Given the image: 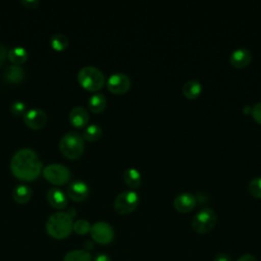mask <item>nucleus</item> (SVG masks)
Masks as SVG:
<instances>
[{
  "mask_svg": "<svg viewBox=\"0 0 261 261\" xmlns=\"http://www.w3.org/2000/svg\"><path fill=\"white\" fill-rule=\"evenodd\" d=\"M10 170L18 179L31 181L40 175L42 161L33 149L21 148L11 157Z\"/></svg>",
  "mask_w": 261,
  "mask_h": 261,
  "instance_id": "f257e3e1",
  "label": "nucleus"
},
{
  "mask_svg": "<svg viewBox=\"0 0 261 261\" xmlns=\"http://www.w3.org/2000/svg\"><path fill=\"white\" fill-rule=\"evenodd\" d=\"M73 227L72 218L66 212H55L46 221V231L53 239L67 238Z\"/></svg>",
  "mask_w": 261,
  "mask_h": 261,
  "instance_id": "f03ea898",
  "label": "nucleus"
},
{
  "mask_svg": "<svg viewBox=\"0 0 261 261\" xmlns=\"http://www.w3.org/2000/svg\"><path fill=\"white\" fill-rule=\"evenodd\" d=\"M85 142L83 136L75 132L70 130L64 134L59 141V149L62 155L68 159H76L84 153Z\"/></svg>",
  "mask_w": 261,
  "mask_h": 261,
  "instance_id": "7ed1b4c3",
  "label": "nucleus"
},
{
  "mask_svg": "<svg viewBox=\"0 0 261 261\" xmlns=\"http://www.w3.org/2000/svg\"><path fill=\"white\" fill-rule=\"evenodd\" d=\"M77 81L84 89L94 92L103 87L105 83V75L98 67L86 65L79 70Z\"/></svg>",
  "mask_w": 261,
  "mask_h": 261,
  "instance_id": "20e7f679",
  "label": "nucleus"
},
{
  "mask_svg": "<svg viewBox=\"0 0 261 261\" xmlns=\"http://www.w3.org/2000/svg\"><path fill=\"white\" fill-rule=\"evenodd\" d=\"M216 222V212L210 207H205L195 214L191 221V226L193 230L198 233H206L214 227Z\"/></svg>",
  "mask_w": 261,
  "mask_h": 261,
  "instance_id": "39448f33",
  "label": "nucleus"
},
{
  "mask_svg": "<svg viewBox=\"0 0 261 261\" xmlns=\"http://www.w3.org/2000/svg\"><path fill=\"white\" fill-rule=\"evenodd\" d=\"M42 171L47 181L57 186L66 184L71 177L69 168L61 163H50L46 165Z\"/></svg>",
  "mask_w": 261,
  "mask_h": 261,
  "instance_id": "423d86ee",
  "label": "nucleus"
},
{
  "mask_svg": "<svg viewBox=\"0 0 261 261\" xmlns=\"http://www.w3.org/2000/svg\"><path fill=\"white\" fill-rule=\"evenodd\" d=\"M140 201L139 194L134 190L120 192L114 199V209L119 214H127L136 209Z\"/></svg>",
  "mask_w": 261,
  "mask_h": 261,
  "instance_id": "0eeeda50",
  "label": "nucleus"
},
{
  "mask_svg": "<svg viewBox=\"0 0 261 261\" xmlns=\"http://www.w3.org/2000/svg\"><path fill=\"white\" fill-rule=\"evenodd\" d=\"M92 239L101 245H107L112 242L114 231L112 226L105 221H98L91 226L90 230Z\"/></svg>",
  "mask_w": 261,
  "mask_h": 261,
  "instance_id": "6e6552de",
  "label": "nucleus"
},
{
  "mask_svg": "<svg viewBox=\"0 0 261 261\" xmlns=\"http://www.w3.org/2000/svg\"><path fill=\"white\" fill-rule=\"evenodd\" d=\"M48 116L46 112L41 108H32L25 111L23 114L24 124L32 129H40L47 123Z\"/></svg>",
  "mask_w": 261,
  "mask_h": 261,
  "instance_id": "1a4fd4ad",
  "label": "nucleus"
},
{
  "mask_svg": "<svg viewBox=\"0 0 261 261\" xmlns=\"http://www.w3.org/2000/svg\"><path fill=\"white\" fill-rule=\"evenodd\" d=\"M130 87V79L123 72H114L107 79V88L114 94H123Z\"/></svg>",
  "mask_w": 261,
  "mask_h": 261,
  "instance_id": "9d476101",
  "label": "nucleus"
},
{
  "mask_svg": "<svg viewBox=\"0 0 261 261\" xmlns=\"http://www.w3.org/2000/svg\"><path fill=\"white\" fill-rule=\"evenodd\" d=\"M89 186L81 179L71 181L67 187L68 197L75 202H81L85 200L89 195Z\"/></svg>",
  "mask_w": 261,
  "mask_h": 261,
  "instance_id": "9b49d317",
  "label": "nucleus"
},
{
  "mask_svg": "<svg viewBox=\"0 0 261 261\" xmlns=\"http://www.w3.org/2000/svg\"><path fill=\"white\" fill-rule=\"evenodd\" d=\"M197 203L196 197L194 194L189 192H182L175 196L173 200V206L174 208L182 213L191 211Z\"/></svg>",
  "mask_w": 261,
  "mask_h": 261,
  "instance_id": "f8f14e48",
  "label": "nucleus"
},
{
  "mask_svg": "<svg viewBox=\"0 0 261 261\" xmlns=\"http://www.w3.org/2000/svg\"><path fill=\"white\" fill-rule=\"evenodd\" d=\"M47 201L55 209H63L67 205L65 193L57 187H52L47 191Z\"/></svg>",
  "mask_w": 261,
  "mask_h": 261,
  "instance_id": "ddd939ff",
  "label": "nucleus"
},
{
  "mask_svg": "<svg viewBox=\"0 0 261 261\" xmlns=\"http://www.w3.org/2000/svg\"><path fill=\"white\" fill-rule=\"evenodd\" d=\"M252 59V53L249 49L245 48V47H241V48H237L234 49L229 57V61L231 63L232 66L241 68V67H245L246 65H248L250 63Z\"/></svg>",
  "mask_w": 261,
  "mask_h": 261,
  "instance_id": "4468645a",
  "label": "nucleus"
},
{
  "mask_svg": "<svg viewBox=\"0 0 261 261\" xmlns=\"http://www.w3.org/2000/svg\"><path fill=\"white\" fill-rule=\"evenodd\" d=\"M69 121L70 123L74 126V127H83L85 126L90 119V115L88 110L83 107V106H74L73 108H71L69 115H68Z\"/></svg>",
  "mask_w": 261,
  "mask_h": 261,
  "instance_id": "2eb2a0df",
  "label": "nucleus"
},
{
  "mask_svg": "<svg viewBox=\"0 0 261 261\" xmlns=\"http://www.w3.org/2000/svg\"><path fill=\"white\" fill-rule=\"evenodd\" d=\"M24 76H25L24 70L19 65H14V64L7 66L3 74L4 81L9 84H19L23 81Z\"/></svg>",
  "mask_w": 261,
  "mask_h": 261,
  "instance_id": "dca6fc26",
  "label": "nucleus"
},
{
  "mask_svg": "<svg viewBox=\"0 0 261 261\" xmlns=\"http://www.w3.org/2000/svg\"><path fill=\"white\" fill-rule=\"evenodd\" d=\"M32 195H33V191H32L31 187L28 185H24V184L16 185L12 191L13 200L18 204L28 203L31 200Z\"/></svg>",
  "mask_w": 261,
  "mask_h": 261,
  "instance_id": "f3484780",
  "label": "nucleus"
},
{
  "mask_svg": "<svg viewBox=\"0 0 261 261\" xmlns=\"http://www.w3.org/2000/svg\"><path fill=\"white\" fill-rule=\"evenodd\" d=\"M29 57V53L25 48L21 46H15L8 50L7 58L12 62L14 65H20L27 61Z\"/></svg>",
  "mask_w": 261,
  "mask_h": 261,
  "instance_id": "a211bd4d",
  "label": "nucleus"
},
{
  "mask_svg": "<svg viewBox=\"0 0 261 261\" xmlns=\"http://www.w3.org/2000/svg\"><path fill=\"white\" fill-rule=\"evenodd\" d=\"M107 105V100L104 94L95 93L88 100V106L90 110L94 113H99L105 109Z\"/></svg>",
  "mask_w": 261,
  "mask_h": 261,
  "instance_id": "6ab92c4d",
  "label": "nucleus"
},
{
  "mask_svg": "<svg viewBox=\"0 0 261 261\" xmlns=\"http://www.w3.org/2000/svg\"><path fill=\"white\" fill-rule=\"evenodd\" d=\"M123 179L124 181L126 182V185L129 187V188H138L140 185H141V173L140 171L135 168V167H128L126 168L124 171H123Z\"/></svg>",
  "mask_w": 261,
  "mask_h": 261,
  "instance_id": "aec40b11",
  "label": "nucleus"
},
{
  "mask_svg": "<svg viewBox=\"0 0 261 261\" xmlns=\"http://www.w3.org/2000/svg\"><path fill=\"white\" fill-rule=\"evenodd\" d=\"M202 91V85L197 80H189L182 86V94L189 98H196Z\"/></svg>",
  "mask_w": 261,
  "mask_h": 261,
  "instance_id": "412c9836",
  "label": "nucleus"
},
{
  "mask_svg": "<svg viewBox=\"0 0 261 261\" xmlns=\"http://www.w3.org/2000/svg\"><path fill=\"white\" fill-rule=\"evenodd\" d=\"M50 46L55 50V51H63L68 47V38L61 33H55L51 36L50 38Z\"/></svg>",
  "mask_w": 261,
  "mask_h": 261,
  "instance_id": "4be33fe9",
  "label": "nucleus"
},
{
  "mask_svg": "<svg viewBox=\"0 0 261 261\" xmlns=\"http://www.w3.org/2000/svg\"><path fill=\"white\" fill-rule=\"evenodd\" d=\"M102 136V128L98 124H89L86 126V128L83 132V138L84 140L94 142L101 138Z\"/></svg>",
  "mask_w": 261,
  "mask_h": 261,
  "instance_id": "5701e85b",
  "label": "nucleus"
},
{
  "mask_svg": "<svg viewBox=\"0 0 261 261\" xmlns=\"http://www.w3.org/2000/svg\"><path fill=\"white\" fill-rule=\"evenodd\" d=\"M92 256L87 250H72L65 254L63 261H91Z\"/></svg>",
  "mask_w": 261,
  "mask_h": 261,
  "instance_id": "b1692460",
  "label": "nucleus"
},
{
  "mask_svg": "<svg viewBox=\"0 0 261 261\" xmlns=\"http://www.w3.org/2000/svg\"><path fill=\"white\" fill-rule=\"evenodd\" d=\"M72 230L81 236L87 234L88 232H90L91 230V224L88 220L86 219H79L73 223V227Z\"/></svg>",
  "mask_w": 261,
  "mask_h": 261,
  "instance_id": "393cba45",
  "label": "nucleus"
},
{
  "mask_svg": "<svg viewBox=\"0 0 261 261\" xmlns=\"http://www.w3.org/2000/svg\"><path fill=\"white\" fill-rule=\"evenodd\" d=\"M248 190L254 197L261 198V176L252 178L248 184Z\"/></svg>",
  "mask_w": 261,
  "mask_h": 261,
  "instance_id": "a878e982",
  "label": "nucleus"
},
{
  "mask_svg": "<svg viewBox=\"0 0 261 261\" xmlns=\"http://www.w3.org/2000/svg\"><path fill=\"white\" fill-rule=\"evenodd\" d=\"M25 103L20 101V100H17V101H14L11 106H10V111L13 115H22L25 113Z\"/></svg>",
  "mask_w": 261,
  "mask_h": 261,
  "instance_id": "bb28decb",
  "label": "nucleus"
},
{
  "mask_svg": "<svg viewBox=\"0 0 261 261\" xmlns=\"http://www.w3.org/2000/svg\"><path fill=\"white\" fill-rule=\"evenodd\" d=\"M251 113H252L254 119H255L257 122L261 123V101L255 103V104L252 106Z\"/></svg>",
  "mask_w": 261,
  "mask_h": 261,
  "instance_id": "cd10ccee",
  "label": "nucleus"
},
{
  "mask_svg": "<svg viewBox=\"0 0 261 261\" xmlns=\"http://www.w3.org/2000/svg\"><path fill=\"white\" fill-rule=\"evenodd\" d=\"M7 57V50H6V47L0 43V67L1 65L4 63L5 59Z\"/></svg>",
  "mask_w": 261,
  "mask_h": 261,
  "instance_id": "c85d7f7f",
  "label": "nucleus"
},
{
  "mask_svg": "<svg viewBox=\"0 0 261 261\" xmlns=\"http://www.w3.org/2000/svg\"><path fill=\"white\" fill-rule=\"evenodd\" d=\"M21 4L27 8H36L39 5L38 0H21Z\"/></svg>",
  "mask_w": 261,
  "mask_h": 261,
  "instance_id": "c756f323",
  "label": "nucleus"
},
{
  "mask_svg": "<svg viewBox=\"0 0 261 261\" xmlns=\"http://www.w3.org/2000/svg\"><path fill=\"white\" fill-rule=\"evenodd\" d=\"M213 261H232L230 256L225 253H219L214 257Z\"/></svg>",
  "mask_w": 261,
  "mask_h": 261,
  "instance_id": "7c9ffc66",
  "label": "nucleus"
},
{
  "mask_svg": "<svg viewBox=\"0 0 261 261\" xmlns=\"http://www.w3.org/2000/svg\"><path fill=\"white\" fill-rule=\"evenodd\" d=\"M94 261H111V259L109 258L108 255L103 254V253H100V254L96 255Z\"/></svg>",
  "mask_w": 261,
  "mask_h": 261,
  "instance_id": "2f4dec72",
  "label": "nucleus"
},
{
  "mask_svg": "<svg viewBox=\"0 0 261 261\" xmlns=\"http://www.w3.org/2000/svg\"><path fill=\"white\" fill-rule=\"evenodd\" d=\"M238 261H257V260H256V258H255L253 255H251V254H246V255L241 256V257L238 259Z\"/></svg>",
  "mask_w": 261,
  "mask_h": 261,
  "instance_id": "473e14b6",
  "label": "nucleus"
},
{
  "mask_svg": "<svg viewBox=\"0 0 261 261\" xmlns=\"http://www.w3.org/2000/svg\"><path fill=\"white\" fill-rule=\"evenodd\" d=\"M71 218H73L74 216H75V209H73V208H71V209H69L67 212H66Z\"/></svg>",
  "mask_w": 261,
  "mask_h": 261,
  "instance_id": "72a5a7b5",
  "label": "nucleus"
},
{
  "mask_svg": "<svg viewBox=\"0 0 261 261\" xmlns=\"http://www.w3.org/2000/svg\"><path fill=\"white\" fill-rule=\"evenodd\" d=\"M251 109H252V107H250V106H248V105H246V106L244 107V111H245L246 113L250 112V111H251Z\"/></svg>",
  "mask_w": 261,
  "mask_h": 261,
  "instance_id": "f704fd0d",
  "label": "nucleus"
}]
</instances>
